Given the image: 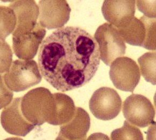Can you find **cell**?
I'll list each match as a JSON object with an SVG mask.
<instances>
[{"mask_svg":"<svg viewBox=\"0 0 156 140\" xmlns=\"http://www.w3.org/2000/svg\"><path fill=\"white\" fill-rule=\"evenodd\" d=\"M38 62L41 75L54 88L71 91L82 87L95 76L100 62L99 46L81 28H60L42 42Z\"/></svg>","mask_w":156,"mask_h":140,"instance_id":"1","label":"cell"},{"mask_svg":"<svg viewBox=\"0 0 156 140\" xmlns=\"http://www.w3.org/2000/svg\"><path fill=\"white\" fill-rule=\"evenodd\" d=\"M21 98V111L28 121L35 126H41L45 122L50 124L55 117L56 103L49 90L37 87Z\"/></svg>","mask_w":156,"mask_h":140,"instance_id":"2","label":"cell"},{"mask_svg":"<svg viewBox=\"0 0 156 140\" xmlns=\"http://www.w3.org/2000/svg\"><path fill=\"white\" fill-rule=\"evenodd\" d=\"M1 77L9 90L16 92L37 85L42 79L37 62L33 60L14 61Z\"/></svg>","mask_w":156,"mask_h":140,"instance_id":"3","label":"cell"},{"mask_svg":"<svg viewBox=\"0 0 156 140\" xmlns=\"http://www.w3.org/2000/svg\"><path fill=\"white\" fill-rule=\"evenodd\" d=\"M46 32L39 23L34 26L28 24L16 26L12 32V47L16 56L24 60L33 59Z\"/></svg>","mask_w":156,"mask_h":140,"instance_id":"4","label":"cell"},{"mask_svg":"<svg viewBox=\"0 0 156 140\" xmlns=\"http://www.w3.org/2000/svg\"><path fill=\"white\" fill-rule=\"evenodd\" d=\"M124 41L133 46L156 50V20L146 16L135 17L124 28L117 29Z\"/></svg>","mask_w":156,"mask_h":140,"instance_id":"5","label":"cell"},{"mask_svg":"<svg viewBox=\"0 0 156 140\" xmlns=\"http://www.w3.org/2000/svg\"><path fill=\"white\" fill-rule=\"evenodd\" d=\"M98 43L100 59L106 65L110 64L126 53V46L119 30L109 23H104L94 34Z\"/></svg>","mask_w":156,"mask_h":140,"instance_id":"6","label":"cell"},{"mask_svg":"<svg viewBox=\"0 0 156 140\" xmlns=\"http://www.w3.org/2000/svg\"><path fill=\"white\" fill-rule=\"evenodd\" d=\"M122 99L117 91L108 87H102L93 93L89 102L90 110L98 119L107 121L119 114Z\"/></svg>","mask_w":156,"mask_h":140,"instance_id":"7","label":"cell"},{"mask_svg":"<svg viewBox=\"0 0 156 140\" xmlns=\"http://www.w3.org/2000/svg\"><path fill=\"white\" fill-rule=\"evenodd\" d=\"M109 76L117 89L133 92L140 80V70L133 59L128 57H119L110 64Z\"/></svg>","mask_w":156,"mask_h":140,"instance_id":"8","label":"cell"},{"mask_svg":"<svg viewBox=\"0 0 156 140\" xmlns=\"http://www.w3.org/2000/svg\"><path fill=\"white\" fill-rule=\"evenodd\" d=\"M123 113L128 122L140 128L154 122V106L149 99L142 94H132L127 97L123 103Z\"/></svg>","mask_w":156,"mask_h":140,"instance_id":"9","label":"cell"},{"mask_svg":"<svg viewBox=\"0 0 156 140\" xmlns=\"http://www.w3.org/2000/svg\"><path fill=\"white\" fill-rule=\"evenodd\" d=\"M39 23L43 28L55 29L62 28L70 17L71 9L66 1H40Z\"/></svg>","mask_w":156,"mask_h":140,"instance_id":"10","label":"cell"},{"mask_svg":"<svg viewBox=\"0 0 156 140\" xmlns=\"http://www.w3.org/2000/svg\"><path fill=\"white\" fill-rule=\"evenodd\" d=\"M21 98L14 99L1 113V124L7 133L15 135L25 136L32 131L35 125L24 117L21 108Z\"/></svg>","mask_w":156,"mask_h":140,"instance_id":"11","label":"cell"},{"mask_svg":"<svg viewBox=\"0 0 156 140\" xmlns=\"http://www.w3.org/2000/svg\"><path fill=\"white\" fill-rule=\"evenodd\" d=\"M135 1L106 0L102 7V12L106 21L117 29L127 26L135 17Z\"/></svg>","mask_w":156,"mask_h":140,"instance_id":"12","label":"cell"},{"mask_svg":"<svg viewBox=\"0 0 156 140\" xmlns=\"http://www.w3.org/2000/svg\"><path fill=\"white\" fill-rule=\"evenodd\" d=\"M90 125L88 113L83 108H76L73 119L60 127L59 135L56 140H85Z\"/></svg>","mask_w":156,"mask_h":140,"instance_id":"13","label":"cell"},{"mask_svg":"<svg viewBox=\"0 0 156 140\" xmlns=\"http://www.w3.org/2000/svg\"><path fill=\"white\" fill-rule=\"evenodd\" d=\"M56 103L55 117L51 122L54 126L62 125L70 121L76 114V108L73 99L62 93L53 94Z\"/></svg>","mask_w":156,"mask_h":140,"instance_id":"14","label":"cell"},{"mask_svg":"<svg viewBox=\"0 0 156 140\" xmlns=\"http://www.w3.org/2000/svg\"><path fill=\"white\" fill-rule=\"evenodd\" d=\"M8 7L15 12L17 24H37L39 14V7L34 1H16Z\"/></svg>","mask_w":156,"mask_h":140,"instance_id":"15","label":"cell"},{"mask_svg":"<svg viewBox=\"0 0 156 140\" xmlns=\"http://www.w3.org/2000/svg\"><path fill=\"white\" fill-rule=\"evenodd\" d=\"M138 61L145 80L156 85V52L145 53L138 59Z\"/></svg>","mask_w":156,"mask_h":140,"instance_id":"16","label":"cell"},{"mask_svg":"<svg viewBox=\"0 0 156 140\" xmlns=\"http://www.w3.org/2000/svg\"><path fill=\"white\" fill-rule=\"evenodd\" d=\"M1 40H5V38L14 32L17 25V19L14 10L9 7H1Z\"/></svg>","mask_w":156,"mask_h":140,"instance_id":"17","label":"cell"},{"mask_svg":"<svg viewBox=\"0 0 156 140\" xmlns=\"http://www.w3.org/2000/svg\"><path fill=\"white\" fill-rule=\"evenodd\" d=\"M112 140H141L144 139L140 129L125 121L122 128L115 129L111 134Z\"/></svg>","mask_w":156,"mask_h":140,"instance_id":"18","label":"cell"},{"mask_svg":"<svg viewBox=\"0 0 156 140\" xmlns=\"http://www.w3.org/2000/svg\"><path fill=\"white\" fill-rule=\"evenodd\" d=\"M138 9L147 17L156 18V1H137Z\"/></svg>","mask_w":156,"mask_h":140,"instance_id":"19","label":"cell"}]
</instances>
